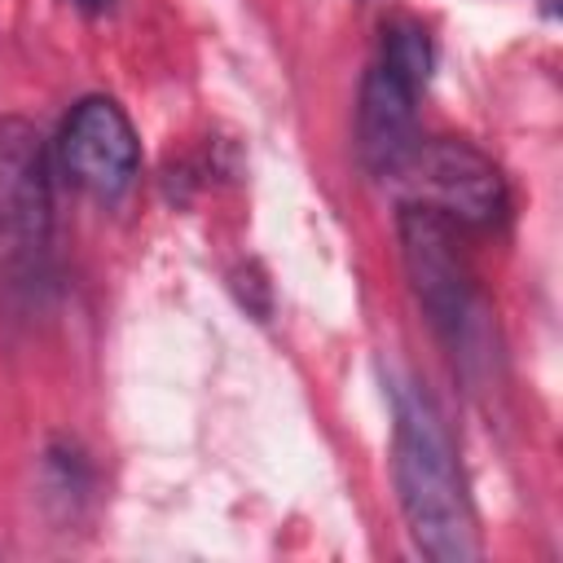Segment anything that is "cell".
I'll return each mask as SVG.
<instances>
[{
    "mask_svg": "<svg viewBox=\"0 0 563 563\" xmlns=\"http://www.w3.org/2000/svg\"><path fill=\"white\" fill-rule=\"evenodd\" d=\"M391 479L413 545L435 563L479 559V528L457 466V444L431 391L413 378L391 387Z\"/></svg>",
    "mask_w": 563,
    "mask_h": 563,
    "instance_id": "1",
    "label": "cell"
},
{
    "mask_svg": "<svg viewBox=\"0 0 563 563\" xmlns=\"http://www.w3.org/2000/svg\"><path fill=\"white\" fill-rule=\"evenodd\" d=\"M53 246V185L40 132L9 114L0 119V277L35 286Z\"/></svg>",
    "mask_w": 563,
    "mask_h": 563,
    "instance_id": "2",
    "label": "cell"
},
{
    "mask_svg": "<svg viewBox=\"0 0 563 563\" xmlns=\"http://www.w3.org/2000/svg\"><path fill=\"white\" fill-rule=\"evenodd\" d=\"M405 277L427 321L449 339V347H471L479 325V295L466 255L457 251V224L427 202H405L396 216Z\"/></svg>",
    "mask_w": 563,
    "mask_h": 563,
    "instance_id": "3",
    "label": "cell"
},
{
    "mask_svg": "<svg viewBox=\"0 0 563 563\" xmlns=\"http://www.w3.org/2000/svg\"><path fill=\"white\" fill-rule=\"evenodd\" d=\"M400 176L413 185L418 202H427L453 224L488 229V224H501L510 211V189L501 167L462 136L418 141Z\"/></svg>",
    "mask_w": 563,
    "mask_h": 563,
    "instance_id": "4",
    "label": "cell"
},
{
    "mask_svg": "<svg viewBox=\"0 0 563 563\" xmlns=\"http://www.w3.org/2000/svg\"><path fill=\"white\" fill-rule=\"evenodd\" d=\"M57 158L70 185L88 189L92 198H119L128 194L141 167V141L119 101L84 97L75 101V110L57 132Z\"/></svg>",
    "mask_w": 563,
    "mask_h": 563,
    "instance_id": "5",
    "label": "cell"
},
{
    "mask_svg": "<svg viewBox=\"0 0 563 563\" xmlns=\"http://www.w3.org/2000/svg\"><path fill=\"white\" fill-rule=\"evenodd\" d=\"M427 70H413L405 62H391L378 53V62L361 79L356 101V154L374 176H400L409 163L418 136V92L427 88Z\"/></svg>",
    "mask_w": 563,
    "mask_h": 563,
    "instance_id": "6",
    "label": "cell"
},
{
    "mask_svg": "<svg viewBox=\"0 0 563 563\" xmlns=\"http://www.w3.org/2000/svg\"><path fill=\"white\" fill-rule=\"evenodd\" d=\"M79 9H88V13H101V9H110V0H75Z\"/></svg>",
    "mask_w": 563,
    "mask_h": 563,
    "instance_id": "7",
    "label": "cell"
}]
</instances>
